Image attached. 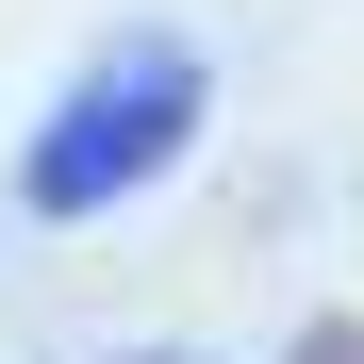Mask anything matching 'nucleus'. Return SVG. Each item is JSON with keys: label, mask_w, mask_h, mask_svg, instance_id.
I'll return each mask as SVG.
<instances>
[{"label": "nucleus", "mask_w": 364, "mask_h": 364, "mask_svg": "<svg viewBox=\"0 0 364 364\" xmlns=\"http://www.w3.org/2000/svg\"><path fill=\"white\" fill-rule=\"evenodd\" d=\"M282 364H364V331H348V315H315V331H298Z\"/></svg>", "instance_id": "2"}, {"label": "nucleus", "mask_w": 364, "mask_h": 364, "mask_svg": "<svg viewBox=\"0 0 364 364\" xmlns=\"http://www.w3.org/2000/svg\"><path fill=\"white\" fill-rule=\"evenodd\" d=\"M133 364H199V348H133Z\"/></svg>", "instance_id": "3"}, {"label": "nucleus", "mask_w": 364, "mask_h": 364, "mask_svg": "<svg viewBox=\"0 0 364 364\" xmlns=\"http://www.w3.org/2000/svg\"><path fill=\"white\" fill-rule=\"evenodd\" d=\"M199 116H215V50H199V33H100L83 83L50 100V133L17 149V215L83 232V215H116V199H149V182L199 149Z\"/></svg>", "instance_id": "1"}]
</instances>
